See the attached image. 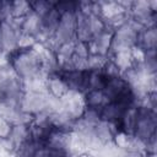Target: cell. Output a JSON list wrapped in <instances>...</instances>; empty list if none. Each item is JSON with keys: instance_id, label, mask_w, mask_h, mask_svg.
<instances>
[{"instance_id": "obj_1", "label": "cell", "mask_w": 157, "mask_h": 157, "mask_svg": "<svg viewBox=\"0 0 157 157\" xmlns=\"http://www.w3.org/2000/svg\"><path fill=\"white\" fill-rule=\"evenodd\" d=\"M7 63L15 70V72L23 80L47 78L49 74L44 70L42 55L37 47V43L32 48L16 49L7 55Z\"/></svg>"}, {"instance_id": "obj_2", "label": "cell", "mask_w": 157, "mask_h": 157, "mask_svg": "<svg viewBox=\"0 0 157 157\" xmlns=\"http://www.w3.org/2000/svg\"><path fill=\"white\" fill-rule=\"evenodd\" d=\"M156 110L137 105V120L134 131V136L146 144L152 137H156Z\"/></svg>"}, {"instance_id": "obj_3", "label": "cell", "mask_w": 157, "mask_h": 157, "mask_svg": "<svg viewBox=\"0 0 157 157\" xmlns=\"http://www.w3.org/2000/svg\"><path fill=\"white\" fill-rule=\"evenodd\" d=\"M47 91L50 96H54V97L61 99L69 93L70 90H69L65 80L60 75V72L56 71V72L50 74L47 77Z\"/></svg>"}, {"instance_id": "obj_4", "label": "cell", "mask_w": 157, "mask_h": 157, "mask_svg": "<svg viewBox=\"0 0 157 157\" xmlns=\"http://www.w3.org/2000/svg\"><path fill=\"white\" fill-rule=\"evenodd\" d=\"M156 44H157V31H156V26L144 27L137 33L136 47L140 48L141 50H144V52L156 50Z\"/></svg>"}, {"instance_id": "obj_5", "label": "cell", "mask_w": 157, "mask_h": 157, "mask_svg": "<svg viewBox=\"0 0 157 157\" xmlns=\"http://www.w3.org/2000/svg\"><path fill=\"white\" fill-rule=\"evenodd\" d=\"M83 98H85L86 108H93L101 110V108L108 103L102 90H90L83 93Z\"/></svg>"}, {"instance_id": "obj_6", "label": "cell", "mask_w": 157, "mask_h": 157, "mask_svg": "<svg viewBox=\"0 0 157 157\" xmlns=\"http://www.w3.org/2000/svg\"><path fill=\"white\" fill-rule=\"evenodd\" d=\"M29 12H32V9L28 1L20 0L10 2V15L12 18H25Z\"/></svg>"}, {"instance_id": "obj_7", "label": "cell", "mask_w": 157, "mask_h": 157, "mask_svg": "<svg viewBox=\"0 0 157 157\" xmlns=\"http://www.w3.org/2000/svg\"><path fill=\"white\" fill-rule=\"evenodd\" d=\"M29 4H31V9H32V11L36 13V15H38L40 18L50 10V9H53L54 6H55V1H29Z\"/></svg>"}, {"instance_id": "obj_8", "label": "cell", "mask_w": 157, "mask_h": 157, "mask_svg": "<svg viewBox=\"0 0 157 157\" xmlns=\"http://www.w3.org/2000/svg\"><path fill=\"white\" fill-rule=\"evenodd\" d=\"M12 128H13V124L5 117L0 115V140L9 139L11 135Z\"/></svg>"}, {"instance_id": "obj_9", "label": "cell", "mask_w": 157, "mask_h": 157, "mask_svg": "<svg viewBox=\"0 0 157 157\" xmlns=\"http://www.w3.org/2000/svg\"><path fill=\"white\" fill-rule=\"evenodd\" d=\"M33 157H53V150H50L49 147H47V146H40L37 151H36V153H34V156Z\"/></svg>"}]
</instances>
